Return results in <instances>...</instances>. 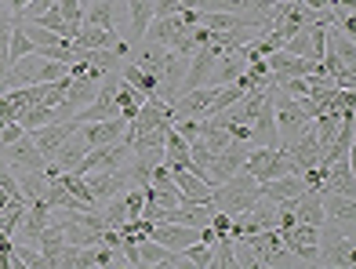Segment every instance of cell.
<instances>
[{
	"label": "cell",
	"mask_w": 356,
	"mask_h": 269,
	"mask_svg": "<svg viewBox=\"0 0 356 269\" xmlns=\"http://www.w3.org/2000/svg\"><path fill=\"white\" fill-rule=\"evenodd\" d=\"M88 26H102V29H117V19H113V0H88L84 4V19Z\"/></svg>",
	"instance_id": "23"
},
{
	"label": "cell",
	"mask_w": 356,
	"mask_h": 269,
	"mask_svg": "<svg viewBox=\"0 0 356 269\" xmlns=\"http://www.w3.org/2000/svg\"><path fill=\"white\" fill-rule=\"evenodd\" d=\"M254 200H258V179L248 175V171H236V175H229L225 182H218L215 193H211V204H215L218 211H225V215L248 211Z\"/></svg>",
	"instance_id": "1"
},
{
	"label": "cell",
	"mask_w": 356,
	"mask_h": 269,
	"mask_svg": "<svg viewBox=\"0 0 356 269\" xmlns=\"http://www.w3.org/2000/svg\"><path fill=\"white\" fill-rule=\"evenodd\" d=\"M284 244L287 251L295 255L298 262H316L320 266V226H309V222H295L291 229H284Z\"/></svg>",
	"instance_id": "7"
},
{
	"label": "cell",
	"mask_w": 356,
	"mask_h": 269,
	"mask_svg": "<svg viewBox=\"0 0 356 269\" xmlns=\"http://www.w3.org/2000/svg\"><path fill=\"white\" fill-rule=\"evenodd\" d=\"M0 153L8 156V168L11 171H44L47 168V156L37 149V142L29 138V131L22 138H15L11 146H0Z\"/></svg>",
	"instance_id": "8"
},
{
	"label": "cell",
	"mask_w": 356,
	"mask_h": 269,
	"mask_svg": "<svg viewBox=\"0 0 356 269\" xmlns=\"http://www.w3.org/2000/svg\"><path fill=\"white\" fill-rule=\"evenodd\" d=\"M37 47H33V40H29L26 33H22V26L11 19V40H8V55H11V62L15 58H22V55H33Z\"/></svg>",
	"instance_id": "27"
},
{
	"label": "cell",
	"mask_w": 356,
	"mask_h": 269,
	"mask_svg": "<svg viewBox=\"0 0 356 269\" xmlns=\"http://www.w3.org/2000/svg\"><path fill=\"white\" fill-rule=\"evenodd\" d=\"M320 266H334V269H353V233L342 229V226H334L323 218L320 222Z\"/></svg>",
	"instance_id": "2"
},
{
	"label": "cell",
	"mask_w": 356,
	"mask_h": 269,
	"mask_svg": "<svg viewBox=\"0 0 356 269\" xmlns=\"http://www.w3.org/2000/svg\"><path fill=\"white\" fill-rule=\"evenodd\" d=\"M295 218L298 222H309V226L323 222V197L316 189H305L302 197H295Z\"/></svg>",
	"instance_id": "20"
},
{
	"label": "cell",
	"mask_w": 356,
	"mask_h": 269,
	"mask_svg": "<svg viewBox=\"0 0 356 269\" xmlns=\"http://www.w3.org/2000/svg\"><path fill=\"white\" fill-rule=\"evenodd\" d=\"M58 15L66 19L73 29H80V19H84V4L80 0H58Z\"/></svg>",
	"instance_id": "30"
},
{
	"label": "cell",
	"mask_w": 356,
	"mask_h": 269,
	"mask_svg": "<svg viewBox=\"0 0 356 269\" xmlns=\"http://www.w3.org/2000/svg\"><path fill=\"white\" fill-rule=\"evenodd\" d=\"M305 4H309L313 11H327V8H331V0H305Z\"/></svg>",
	"instance_id": "33"
},
{
	"label": "cell",
	"mask_w": 356,
	"mask_h": 269,
	"mask_svg": "<svg viewBox=\"0 0 356 269\" xmlns=\"http://www.w3.org/2000/svg\"><path fill=\"white\" fill-rule=\"evenodd\" d=\"M8 200H11V197L4 193V189H0V208H4V204H8Z\"/></svg>",
	"instance_id": "34"
},
{
	"label": "cell",
	"mask_w": 356,
	"mask_h": 269,
	"mask_svg": "<svg viewBox=\"0 0 356 269\" xmlns=\"http://www.w3.org/2000/svg\"><path fill=\"white\" fill-rule=\"evenodd\" d=\"M320 197H323V218L353 233V226H356V200H353V193H320Z\"/></svg>",
	"instance_id": "15"
},
{
	"label": "cell",
	"mask_w": 356,
	"mask_h": 269,
	"mask_svg": "<svg viewBox=\"0 0 356 269\" xmlns=\"http://www.w3.org/2000/svg\"><path fill=\"white\" fill-rule=\"evenodd\" d=\"M182 259H186L189 266H197V269H211V247L197 241V244L182 247Z\"/></svg>",
	"instance_id": "29"
},
{
	"label": "cell",
	"mask_w": 356,
	"mask_h": 269,
	"mask_svg": "<svg viewBox=\"0 0 356 269\" xmlns=\"http://www.w3.org/2000/svg\"><path fill=\"white\" fill-rule=\"evenodd\" d=\"M120 76H124L127 84H135L142 95H160V76L149 73V70H142V66H135V62H124Z\"/></svg>",
	"instance_id": "21"
},
{
	"label": "cell",
	"mask_w": 356,
	"mask_h": 269,
	"mask_svg": "<svg viewBox=\"0 0 356 269\" xmlns=\"http://www.w3.org/2000/svg\"><path fill=\"white\" fill-rule=\"evenodd\" d=\"M76 62H84L88 66V76H95V81H102L106 73L120 70L127 58H120L113 47H76Z\"/></svg>",
	"instance_id": "12"
},
{
	"label": "cell",
	"mask_w": 356,
	"mask_h": 269,
	"mask_svg": "<svg viewBox=\"0 0 356 269\" xmlns=\"http://www.w3.org/2000/svg\"><path fill=\"white\" fill-rule=\"evenodd\" d=\"M251 146H280V135H277V117H273V99H269V91H266V102L262 109L254 113L251 120Z\"/></svg>",
	"instance_id": "16"
},
{
	"label": "cell",
	"mask_w": 356,
	"mask_h": 269,
	"mask_svg": "<svg viewBox=\"0 0 356 269\" xmlns=\"http://www.w3.org/2000/svg\"><path fill=\"white\" fill-rule=\"evenodd\" d=\"M80 4H88V0H80Z\"/></svg>",
	"instance_id": "35"
},
{
	"label": "cell",
	"mask_w": 356,
	"mask_h": 269,
	"mask_svg": "<svg viewBox=\"0 0 356 269\" xmlns=\"http://www.w3.org/2000/svg\"><path fill=\"white\" fill-rule=\"evenodd\" d=\"M211 269H236L233 236H218V241L211 244Z\"/></svg>",
	"instance_id": "26"
},
{
	"label": "cell",
	"mask_w": 356,
	"mask_h": 269,
	"mask_svg": "<svg viewBox=\"0 0 356 269\" xmlns=\"http://www.w3.org/2000/svg\"><path fill=\"white\" fill-rule=\"evenodd\" d=\"M80 128V124L70 117V120H51V124H44V128H37V131H29V138L37 142V149L44 153V156H51L62 142H66L73 131Z\"/></svg>",
	"instance_id": "14"
},
{
	"label": "cell",
	"mask_w": 356,
	"mask_h": 269,
	"mask_svg": "<svg viewBox=\"0 0 356 269\" xmlns=\"http://www.w3.org/2000/svg\"><path fill=\"white\" fill-rule=\"evenodd\" d=\"M284 51H287V55H298V58H313V37L305 33V26L298 29L295 37L284 40Z\"/></svg>",
	"instance_id": "28"
},
{
	"label": "cell",
	"mask_w": 356,
	"mask_h": 269,
	"mask_svg": "<svg viewBox=\"0 0 356 269\" xmlns=\"http://www.w3.org/2000/svg\"><path fill=\"white\" fill-rule=\"evenodd\" d=\"M153 4L156 0H127V19H131V37L135 40L145 33V26L153 22Z\"/></svg>",
	"instance_id": "24"
},
{
	"label": "cell",
	"mask_w": 356,
	"mask_h": 269,
	"mask_svg": "<svg viewBox=\"0 0 356 269\" xmlns=\"http://www.w3.org/2000/svg\"><path fill=\"white\" fill-rule=\"evenodd\" d=\"M22 135H26L22 124H19V120H8L4 128H0V146H11V142H15V138H22Z\"/></svg>",
	"instance_id": "31"
},
{
	"label": "cell",
	"mask_w": 356,
	"mask_h": 269,
	"mask_svg": "<svg viewBox=\"0 0 356 269\" xmlns=\"http://www.w3.org/2000/svg\"><path fill=\"white\" fill-rule=\"evenodd\" d=\"M51 120H58V117H55V109L44 106V102H33V106H26L19 113V124L26 131H37V128H44V124H51Z\"/></svg>",
	"instance_id": "25"
},
{
	"label": "cell",
	"mask_w": 356,
	"mask_h": 269,
	"mask_svg": "<svg viewBox=\"0 0 356 269\" xmlns=\"http://www.w3.org/2000/svg\"><path fill=\"white\" fill-rule=\"evenodd\" d=\"M248 153H251V142H244V138H233L229 146L218 149V153L211 156V164H207V182L218 186V182H225L229 175H236V171H244Z\"/></svg>",
	"instance_id": "6"
},
{
	"label": "cell",
	"mask_w": 356,
	"mask_h": 269,
	"mask_svg": "<svg viewBox=\"0 0 356 269\" xmlns=\"http://www.w3.org/2000/svg\"><path fill=\"white\" fill-rule=\"evenodd\" d=\"M171 179H175L178 193H182L186 200H211V193H215V186L204 175H197V171H189V168H171Z\"/></svg>",
	"instance_id": "18"
},
{
	"label": "cell",
	"mask_w": 356,
	"mask_h": 269,
	"mask_svg": "<svg viewBox=\"0 0 356 269\" xmlns=\"http://www.w3.org/2000/svg\"><path fill=\"white\" fill-rule=\"evenodd\" d=\"M73 47H113L120 58L131 55V44L120 40L117 29H102V26H88V22H80L76 37H73Z\"/></svg>",
	"instance_id": "10"
},
{
	"label": "cell",
	"mask_w": 356,
	"mask_h": 269,
	"mask_svg": "<svg viewBox=\"0 0 356 269\" xmlns=\"http://www.w3.org/2000/svg\"><path fill=\"white\" fill-rule=\"evenodd\" d=\"M149 236H153L156 244L171 247V251H182V247H189V244H197L200 229H197V226H178V222H153V226H149Z\"/></svg>",
	"instance_id": "13"
},
{
	"label": "cell",
	"mask_w": 356,
	"mask_h": 269,
	"mask_svg": "<svg viewBox=\"0 0 356 269\" xmlns=\"http://www.w3.org/2000/svg\"><path fill=\"white\" fill-rule=\"evenodd\" d=\"M178 11H182L178 0H156V4H153V19H168V15H178Z\"/></svg>",
	"instance_id": "32"
},
{
	"label": "cell",
	"mask_w": 356,
	"mask_h": 269,
	"mask_svg": "<svg viewBox=\"0 0 356 269\" xmlns=\"http://www.w3.org/2000/svg\"><path fill=\"white\" fill-rule=\"evenodd\" d=\"M273 0H197V11H266Z\"/></svg>",
	"instance_id": "22"
},
{
	"label": "cell",
	"mask_w": 356,
	"mask_h": 269,
	"mask_svg": "<svg viewBox=\"0 0 356 269\" xmlns=\"http://www.w3.org/2000/svg\"><path fill=\"white\" fill-rule=\"evenodd\" d=\"M244 171L248 175H254L258 182H269V179H280V175H291L295 171V161L287 156L284 146H251L248 161H244ZM298 175V171H295Z\"/></svg>",
	"instance_id": "3"
},
{
	"label": "cell",
	"mask_w": 356,
	"mask_h": 269,
	"mask_svg": "<svg viewBox=\"0 0 356 269\" xmlns=\"http://www.w3.org/2000/svg\"><path fill=\"white\" fill-rule=\"evenodd\" d=\"M320 193H353L356 197V179H353V156H342V161H331L327 171H323V186Z\"/></svg>",
	"instance_id": "17"
},
{
	"label": "cell",
	"mask_w": 356,
	"mask_h": 269,
	"mask_svg": "<svg viewBox=\"0 0 356 269\" xmlns=\"http://www.w3.org/2000/svg\"><path fill=\"white\" fill-rule=\"evenodd\" d=\"M258 193L262 197H269V200H295L298 193H305V182H302V175H280V179H269V182H258Z\"/></svg>",
	"instance_id": "19"
},
{
	"label": "cell",
	"mask_w": 356,
	"mask_h": 269,
	"mask_svg": "<svg viewBox=\"0 0 356 269\" xmlns=\"http://www.w3.org/2000/svg\"><path fill=\"white\" fill-rule=\"evenodd\" d=\"M251 255H254V266H298V259L287 251L284 244V233L273 226V229H258L251 236H244Z\"/></svg>",
	"instance_id": "4"
},
{
	"label": "cell",
	"mask_w": 356,
	"mask_h": 269,
	"mask_svg": "<svg viewBox=\"0 0 356 269\" xmlns=\"http://www.w3.org/2000/svg\"><path fill=\"white\" fill-rule=\"evenodd\" d=\"M80 138L88 142V149L95 146H109V142H120L127 131V120L124 117H113V120H91V124H80Z\"/></svg>",
	"instance_id": "11"
},
{
	"label": "cell",
	"mask_w": 356,
	"mask_h": 269,
	"mask_svg": "<svg viewBox=\"0 0 356 269\" xmlns=\"http://www.w3.org/2000/svg\"><path fill=\"white\" fill-rule=\"evenodd\" d=\"M84 182H88V193H91V200L102 204L109 200V197H117V193H124L127 186V171L124 168H113V171H91V175H84Z\"/></svg>",
	"instance_id": "9"
},
{
	"label": "cell",
	"mask_w": 356,
	"mask_h": 269,
	"mask_svg": "<svg viewBox=\"0 0 356 269\" xmlns=\"http://www.w3.org/2000/svg\"><path fill=\"white\" fill-rule=\"evenodd\" d=\"M127 156H131V142L120 138V142H109V146H95L84 153V161L76 164V175H91V171H113V168H124Z\"/></svg>",
	"instance_id": "5"
}]
</instances>
